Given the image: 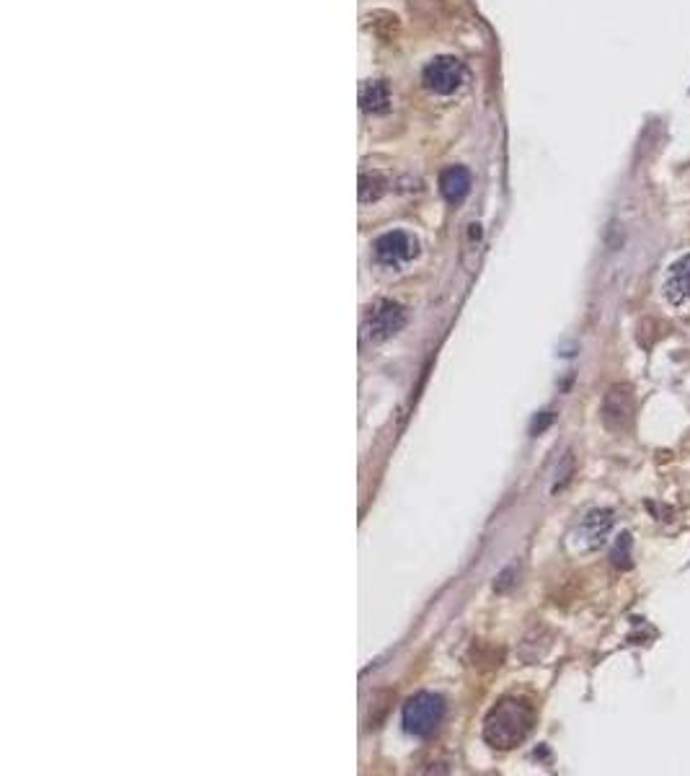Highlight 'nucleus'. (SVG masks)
<instances>
[{"instance_id":"12","label":"nucleus","mask_w":690,"mask_h":776,"mask_svg":"<svg viewBox=\"0 0 690 776\" xmlns=\"http://www.w3.org/2000/svg\"><path fill=\"white\" fill-rule=\"evenodd\" d=\"M380 194H383V182H380L378 176L365 174L360 179V200L362 202H373L378 200Z\"/></svg>"},{"instance_id":"1","label":"nucleus","mask_w":690,"mask_h":776,"mask_svg":"<svg viewBox=\"0 0 690 776\" xmlns=\"http://www.w3.org/2000/svg\"><path fill=\"white\" fill-rule=\"evenodd\" d=\"M535 725V709L528 699L520 696H504L486 714L484 740L499 751L517 748L530 735Z\"/></svg>"},{"instance_id":"10","label":"nucleus","mask_w":690,"mask_h":776,"mask_svg":"<svg viewBox=\"0 0 690 776\" xmlns=\"http://www.w3.org/2000/svg\"><path fill=\"white\" fill-rule=\"evenodd\" d=\"M360 107L370 114H383L391 107V88L386 81H365L360 88Z\"/></svg>"},{"instance_id":"14","label":"nucleus","mask_w":690,"mask_h":776,"mask_svg":"<svg viewBox=\"0 0 690 776\" xmlns=\"http://www.w3.org/2000/svg\"><path fill=\"white\" fill-rule=\"evenodd\" d=\"M551 422H554V414H546V417H541V422H535L533 432H541V430H546V427L551 425Z\"/></svg>"},{"instance_id":"6","label":"nucleus","mask_w":690,"mask_h":776,"mask_svg":"<svg viewBox=\"0 0 690 776\" xmlns=\"http://www.w3.org/2000/svg\"><path fill=\"white\" fill-rule=\"evenodd\" d=\"M463 76H466V73H463V65H460L458 57L440 55L435 57L432 63H427V68H424L422 73V81L432 94L448 96L458 91L460 83H463Z\"/></svg>"},{"instance_id":"9","label":"nucleus","mask_w":690,"mask_h":776,"mask_svg":"<svg viewBox=\"0 0 690 776\" xmlns=\"http://www.w3.org/2000/svg\"><path fill=\"white\" fill-rule=\"evenodd\" d=\"M440 192L450 205L466 200V194L471 192V174L466 166H448L440 174Z\"/></svg>"},{"instance_id":"13","label":"nucleus","mask_w":690,"mask_h":776,"mask_svg":"<svg viewBox=\"0 0 690 776\" xmlns=\"http://www.w3.org/2000/svg\"><path fill=\"white\" fill-rule=\"evenodd\" d=\"M574 471V458L572 453H566L564 461H561V469L556 471V484H554V492H559L561 487H564L566 482H569V474Z\"/></svg>"},{"instance_id":"5","label":"nucleus","mask_w":690,"mask_h":776,"mask_svg":"<svg viewBox=\"0 0 690 776\" xmlns=\"http://www.w3.org/2000/svg\"><path fill=\"white\" fill-rule=\"evenodd\" d=\"M404 324H406L404 308L393 301H380L370 308V313H367L362 332H365V339H370V342H386V339H391L393 334L401 332Z\"/></svg>"},{"instance_id":"3","label":"nucleus","mask_w":690,"mask_h":776,"mask_svg":"<svg viewBox=\"0 0 690 776\" xmlns=\"http://www.w3.org/2000/svg\"><path fill=\"white\" fill-rule=\"evenodd\" d=\"M636 414V396L634 388L628 383H616L610 386L600 404V420L610 432H626L634 425Z\"/></svg>"},{"instance_id":"11","label":"nucleus","mask_w":690,"mask_h":776,"mask_svg":"<svg viewBox=\"0 0 690 776\" xmlns=\"http://www.w3.org/2000/svg\"><path fill=\"white\" fill-rule=\"evenodd\" d=\"M631 546H634L631 533H621V536L616 539L613 551H610V562H613V567H618V570H628V567H631Z\"/></svg>"},{"instance_id":"4","label":"nucleus","mask_w":690,"mask_h":776,"mask_svg":"<svg viewBox=\"0 0 690 776\" xmlns=\"http://www.w3.org/2000/svg\"><path fill=\"white\" fill-rule=\"evenodd\" d=\"M616 523V515L613 510H605V507H595L585 518L579 520L577 528L572 531V546L574 551L585 554V551H597L608 539L610 528Z\"/></svg>"},{"instance_id":"2","label":"nucleus","mask_w":690,"mask_h":776,"mask_svg":"<svg viewBox=\"0 0 690 776\" xmlns=\"http://www.w3.org/2000/svg\"><path fill=\"white\" fill-rule=\"evenodd\" d=\"M442 717H445V701L437 694L429 691H419L404 704L401 720H404V730L414 738H427L440 727Z\"/></svg>"},{"instance_id":"7","label":"nucleus","mask_w":690,"mask_h":776,"mask_svg":"<svg viewBox=\"0 0 690 776\" xmlns=\"http://www.w3.org/2000/svg\"><path fill=\"white\" fill-rule=\"evenodd\" d=\"M662 295L675 308L690 306V254L667 267L665 280H662Z\"/></svg>"},{"instance_id":"8","label":"nucleus","mask_w":690,"mask_h":776,"mask_svg":"<svg viewBox=\"0 0 690 776\" xmlns=\"http://www.w3.org/2000/svg\"><path fill=\"white\" fill-rule=\"evenodd\" d=\"M417 254V241L404 231H391L383 233V236L375 241V257L383 264H404Z\"/></svg>"}]
</instances>
